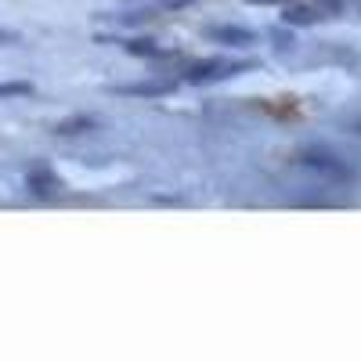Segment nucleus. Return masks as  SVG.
I'll return each instance as SVG.
<instances>
[{
  "label": "nucleus",
  "instance_id": "f257e3e1",
  "mask_svg": "<svg viewBox=\"0 0 361 361\" xmlns=\"http://www.w3.org/2000/svg\"><path fill=\"white\" fill-rule=\"evenodd\" d=\"M260 69V62L253 58H228V54H214V58H199L185 69V83L192 87H214V83H224V80H235V76H246Z\"/></svg>",
  "mask_w": 361,
  "mask_h": 361
},
{
  "label": "nucleus",
  "instance_id": "0eeeda50",
  "mask_svg": "<svg viewBox=\"0 0 361 361\" xmlns=\"http://www.w3.org/2000/svg\"><path fill=\"white\" fill-rule=\"evenodd\" d=\"M94 127H98L94 116L76 112V116H69V119H58V123L51 127V134H58V137H76V134H90Z\"/></svg>",
  "mask_w": 361,
  "mask_h": 361
},
{
  "label": "nucleus",
  "instance_id": "1a4fd4ad",
  "mask_svg": "<svg viewBox=\"0 0 361 361\" xmlns=\"http://www.w3.org/2000/svg\"><path fill=\"white\" fill-rule=\"evenodd\" d=\"M123 47H127L130 54H145V58H163V54H170L166 47H156V40H123Z\"/></svg>",
  "mask_w": 361,
  "mask_h": 361
},
{
  "label": "nucleus",
  "instance_id": "423d86ee",
  "mask_svg": "<svg viewBox=\"0 0 361 361\" xmlns=\"http://www.w3.org/2000/svg\"><path fill=\"white\" fill-rule=\"evenodd\" d=\"M25 188H29V195H54V192H62V180H58L47 166H37V170H29Z\"/></svg>",
  "mask_w": 361,
  "mask_h": 361
},
{
  "label": "nucleus",
  "instance_id": "9b49d317",
  "mask_svg": "<svg viewBox=\"0 0 361 361\" xmlns=\"http://www.w3.org/2000/svg\"><path fill=\"white\" fill-rule=\"evenodd\" d=\"M0 44H22V37L11 33V29H0Z\"/></svg>",
  "mask_w": 361,
  "mask_h": 361
},
{
  "label": "nucleus",
  "instance_id": "9d476101",
  "mask_svg": "<svg viewBox=\"0 0 361 361\" xmlns=\"http://www.w3.org/2000/svg\"><path fill=\"white\" fill-rule=\"evenodd\" d=\"M29 94H33V83H25V80L0 83V102H8V98H29Z\"/></svg>",
  "mask_w": 361,
  "mask_h": 361
},
{
  "label": "nucleus",
  "instance_id": "6e6552de",
  "mask_svg": "<svg viewBox=\"0 0 361 361\" xmlns=\"http://www.w3.org/2000/svg\"><path fill=\"white\" fill-rule=\"evenodd\" d=\"M127 4L152 8L156 15H163V11H180V8H188V4H195V0H127Z\"/></svg>",
  "mask_w": 361,
  "mask_h": 361
},
{
  "label": "nucleus",
  "instance_id": "39448f33",
  "mask_svg": "<svg viewBox=\"0 0 361 361\" xmlns=\"http://www.w3.org/2000/svg\"><path fill=\"white\" fill-rule=\"evenodd\" d=\"M325 18H333V15H329L322 4H286V11H282L286 25H318Z\"/></svg>",
  "mask_w": 361,
  "mask_h": 361
},
{
  "label": "nucleus",
  "instance_id": "7ed1b4c3",
  "mask_svg": "<svg viewBox=\"0 0 361 361\" xmlns=\"http://www.w3.org/2000/svg\"><path fill=\"white\" fill-rule=\"evenodd\" d=\"M206 40L224 44V47H250V44H257V33L246 25H209Z\"/></svg>",
  "mask_w": 361,
  "mask_h": 361
},
{
  "label": "nucleus",
  "instance_id": "f03ea898",
  "mask_svg": "<svg viewBox=\"0 0 361 361\" xmlns=\"http://www.w3.org/2000/svg\"><path fill=\"white\" fill-rule=\"evenodd\" d=\"M300 166H307L318 177H333L340 185H350L354 180V166L347 159L333 156V152H325V148H304V152H300Z\"/></svg>",
  "mask_w": 361,
  "mask_h": 361
},
{
  "label": "nucleus",
  "instance_id": "20e7f679",
  "mask_svg": "<svg viewBox=\"0 0 361 361\" xmlns=\"http://www.w3.org/2000/svg\"><path fill=\"white\" fill-rule=\"evenodd\" d=\"M173 80H145V83H119L112 87V94H130V98H163L173 94Z\"/></svg>",
  "mask_w": 361,
  "mask_h": 361
},
{
  "label": "nucleus",
  "instance_id": "f8f14e48",
  "mask_svg": "<svg viewBox=\"0 0 361 361\" xmlns=\"http://www.w3.org/2000/svg\"><path fill=\"white\" fill-rule=\"evenodd\" d=\"M250 4H289V0H250Z\"/></svg>",
  "mask_w": 361,
  "mask_h": 361
}]
</instances>
